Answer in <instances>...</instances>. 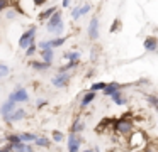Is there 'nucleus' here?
Masks as SVG:
<instances>
[{"label":"nucleus","instance_id":"1","mask_svg":"<svg viewBox=\"0 0 158 152\" xmlns=\"http://www.w3.org/2000/svg\"><path fill=\"white\" fill-rule=\"evenodd\" d=\"M46 30H48L49 34H53L55 37L63 36V30H65V20H63L61 10H56V12L46 20Z\"/></svg>","mask_w":158,"mask_h":152},{"label":"nucleus","instance_id":"2","mask_svg":"<svg viewBox=\"0 0 158 152\" xmlns=\"http://www.w3.org/2000/svg\"><path fill=\"white\" fill-rule=\"evenodd\" d=\"M148 142H150V140H148L146 132L136 130V128H134V130L129 134V137H127V147H129L131 150H139V149L146 147Z\"/></svg>","mask_w":158,"mask_h":152},{"label":"nucleus","instance_id":"3","mask_svg":"<svg viewBox=\"0 0 158 152\" xmlns=\"http://www.w3.org/2000/svg\"><path fill=\"white\" fill-rule=\"evenodd\" d=\"M110 123H112V132L124 137H129V134L134 130V122L127 120V118H110Z\"/></svg>","mask_w":158,"mask_h":152},{"label":"nucleus","instance_id":"4","mask_svg":"<svg viewBox=\"0 0 158 152\" xmlns=\"http://www.w3.org/2000/svg\"><path fill=\"white\" fill-rule=\"evenodd\" d=\"M36 32H38V25H31L26 32L21 34V37H19V47L21 49H27L31 44H34L36 41Z\"/></svg>","mask_w":158,"mask_h":152},{"label":"nucleus","instance_id":"5","mask_svg":"<svg viewBox=\"0 0 158 152\" xmlns=\"http://www.w3.org/2000/svg\"><path fill=\"white\" fill-rule=\"evenodd\" d=\"M9 100L15 101V103H29L31 96H29V91L26 90L22 84H17V86L14 88V91L9 93Z\"/></svg>","mask_w":158,"mask_h":152},{"label":"nucleus","instance_id":"6","mask_svg":"<svg viewBox=\"0 0 158 152\" xmlns=\"http://www.w3.org/2000/svg\"><path fill=\"white\" fill-rule=\"evenodd\" d=\"M70 81H72V74L70 73H56L55 76L49 80V83L55 88H58V90H63V88H68Z\"/></svg>","mask_w":158,"mask_h":152},{"label":"nucleus","instance_id":"7","mask_svg":"<svg viewBox=\"0 0 158 152\" xmlns=\"http://www.w3.org/2000/svg\"><path fill=\"white\" fill-rule=\"evenodd\" d=\"M87 34H89L90 41H97L100 37V22H99V17L94 15L89 22V27H87Z\"/></svg>","mask_w":158,"mask_h":152},{"label":"nucleus","instance_id":"8","mask_svg":"<svg viewBox=\"0 0 158 152\" xmlns=\"http://www.w3.org/2000/svg\"><path fill=\"white\" fill-rule=\"evenodd\" d=\"M66 149H68V152H80V145H82V138H80L78 134H75V132L70 130L68 134V140H66Z\"/></svg>","mask_w":158,"mask_h":152},{"label":"nucleus","instance_id":"9","mask_svg":"<svg viewBox=\"0 0 158 152\" xmlns=\"http://www.w3.org/2000/svg\"><path fill=\"white\" fill-rule=\"evenodd\" d=\"M24 118H27V110H24V108H15L14 113L9 115L7 118H4L5 123H15V122H22Z\"/></svg>","mask_w":158,"mask_h":152},{"label":"nucleus","instance_id":"10","mask_svg":"<svg viewBox=\"0 0 158 152\" xmlns=\"http://www.w3.org/2000/svg\"><path fill=\"white\" fill-rule=\"evenodd\" d=\"M97 98V91H92V90H89V91H85V93L82 95V98H80V110H87V108L90 107V103H92L94 100Z\"/></svg>","mask_w":158,"mask_h":152},{"label":"nucleus","instance_id":"11","mask_svg":"<svg viewBox=\"0 0 158 152\" xmlns=\"http://www.w3.org/2000/svg\"><path fill=\"white\" fill-rule=\"evenodd\" d=\"M15 105H17V103H15V101H12V100H9V98L2 105H0V115H2V118H7L9 115L14 113V110L17 108Z\"/></svg>","mask_w":158,"mask_h":152},{"label":"nucleus","instance_id":"12","mask_svg":"<svg viewBox=\"0 0 158 152\" xmlns=\"http://www.w3.org/2000/svg\"><path fill=\"white\" fill-rule=\"evenodd\" d=\"M126 86V84H121V83H117V81H110V83H107V86L104 88V96H107V98H110L114 93H116L117 90H123V88Z\"/></svg>","mask_w":158,"mask_h":152},{"label":"nucleus","instance_id":"13","mask_svg":"<svg viewBox=\"0 0 158 152\" xmlns=\"http://www.w3.org/2000/svg\"><path fill=\"white\" fill-rule=\"evenodd\" d=\"M143 47H144V51H148V53H155V51L158 49V39H156V37H153V36L144 37Z\"/></svg>","mask_w":158,"mask_h":152},{"label":"nucleus","instance_id":"14","mask_svg":"<svg viewBox=\"0 0 158 152\" xmlns=\"http://www.w3.org/2000/svg\"><path fill=\"white\" fill-rule=\"evenodd\" d=\"M29 66L32 68L34 71H38V73H44V71H48L49 68H51V64L46 63V61H38V59H32L31 63H29Z\"/></svg>","mask_w":158,"mask_h":152},{"label":"nucleus","instance_id":"15","mask_svg":"<svg viewBox=\"0 0 158 152\" xmlns=\"http://www.w3.org/2000/svg\"><path fill=\"white\" fill-rule=\"evenodd\" d=\"M110 100H112V103L117 105V107H124V105L127 103V98L124 96V91L123 90H117L116 93L110 96Z\"/></svg>","mask_w":158,"mask_h":152},{"label":"nucleus","instance_id":"16","mask_svg":"<svg viewBox=\"0 0 158 152\" xmlns=\"http://www.w3.org/2000/svg\"><path fill=\"white\" fill-rule=\"evenodd\" d=\"M39 54H41V59L46 61V63L53 64V61H55V49L53 47H48V49H41L39 51Z\"/></svg>","mask_w":158,"mask_h":152},{"label":"nucleus","instance_id":"17","mask_svg":"<svg viewBox=\"0 0 158 152\" xmlns=\"http://www.w3.org/2000/svg\"><path fill=\"white\" fill-rule=\"evenodd\" d=\"M56 10H60V9H58V5H51V7H48L46 10H43V12L39 14V15H38V19L41 20V22H46V20H48L49 17H51L53 14L56 12Z\"/></svg>","mask_w":158,"mask_h":152},{"label":"nucleus","instance_id":"18","mask_svg":"<svg viewBox=\"0 0 158 152\" xmlns=\"http://www.w3.org/2000/svg\"><path fill=\"white\" fill-rule=\"evenodd\" d=\"M83 130H85V122L82 120V117H77L75 120H73V123H72V132H75V134H82Z\"/></svg>","mask_w":158,"mask_h":152},{"label":"nucleus","instance_id":"19","mask_svg":"<svg viewBox=\"0 0 158 152\" xmlns=\"http://www.w3.org/2000/svg\"><path fill=\"white\" fill-rule=\"evenodd\" d=\"M34 145L36 147H41V149H49L51 147V140L48 137H44V135H38L34 140Z\"/></svg>","mask_w":158,"mask_h":152},{"label":"nucleus","instance_id":"20","mask_svg":"<svg viewBox=\"0 0 158 152\" xmlns=\"http://www.w3.org/2000/svg\"><path fill=\"white\" fill-rule=\"evenodd\" d=\"M80 57H82V53L78 49H72V51L63 53V59L66 61H80Z\"/></svg>","mask_w":158,"mask_h":152},{"label":"nucleus","instance_id":"21","mask_svg":"<svg viewBox=\"0 0 158 152\" xmlns=\"http://www.w3.org/2000/svg\"><path fill=\"white\" fill-rule=\"evenodd\" d=\"M19 14H21V12H19V7L10 5L7 10H5V19H7V20H15L19 17Z\"/></svg>","mask_w":158,"mask_h":152},{"label":"nucleus","instance_id":"22","mask_svg":"<svg viewBox=\"0 0 158 152\" xmlns=\"http://www.w3.org/2000/svg\"><path fill=\"white\" fill-rule=\"evenodd\" d=\"M77 68H78V61H68L66 64L58 68V73H70V71L77 69Z\"/></svg>","mask_w":158,"mask_h":152},{"label":"nucleus","instance_id":"23","mask_svg":"<svg viewBox=\"0 0 158 152\" xmlns=\"http://www.w3.org/2000/svg\"><path fill=\"white\" fill-rule=\"evenodd\" d=\"M66 42V37H51V39L48 41V44H49V47H53V49H58V47H61L63 44Z\"/></svg>","mask_w":158,"mask_h":152},{"label":"nucleus","instance_id":"24","mask_svg":"<svg viewBox=\"0 0 158 152\" xmlns=\"http://www.w3.org/2000/svg\"><path fill=\"white\" fill-rule=\"evenodd\" d=\"M36 137H38V135L32 134V132H22L21 134V140L26 142V144H34Z\"/></svg>","mask_w":158,"mask_h":152},{"label":"nucleus","instance_id":"25","mask_svg":"<svg viewBox=\"0 0 158 152\" xmlns=\"http://www.w3.org/2000/svg\"><path fill=\"white\" fill-rule=\"evenodd\" d=\"M51 140L55 142V144H61V142L65 140V134H63L61 130H53L51 132Z\"/></svg>","mask_w":158,"mask_h":152},{"label":"nucleus","instance_id":"26","mask_svg":"<svg viewBox=\"0 0 158 152\" xmlns=\"http://www.w3.org/2000/svg\"><path fill=\"white\" fill-rule=\"evenodd\" d=\"M4 140L5 142H10V144H19V142H22L21 140V134H5V137H4Z\"/></svg>","mask_w":158,"mask_h":152},{"label":"nucleus","instance_id":"27","mask_svg":"<svg viewBox=\"0 0 158 152\" xmlns=\"http://www.w3.org/2000/svg\"><path fill=\"white\" fill-rule=\"evenodd\" d=\"M144 100H146L155 110H158V96H155V95H144Z\"/></svg>","mask_w":158,"mask_h":152},{"label":"nucleus","instance_id":"28","mask_svg":"<svg viewBox=\"0 0 158 152\" xmlns=\"http://www.w3.org/2000/svg\"><path fill=\"white\" fill-rule=\"evenodd\" d=\"M36 53H39V47L36 46V44H31V46L27 47V49H26V57H34L36 56Z\"/></svg>","mask_w":158,"mask_h":152},{"label":"nucleus","instance_id":"29","mask_svg":"<svg viewBox=\"0 0 158 152\" xmlns=\"http://www.w3.org/2000/svg\"><path fill=\"white\" fill-rule=\"evenodd\" d=\"M9 74H10V68H9L7 64L0 63V80H4V78H7Z\"/></svg>","mask_w":158,"mask_h":152},{"label":"nucleus","instance_id":"30","mask_svg":"<svg viewBox=\"0 0 158 152\" xmlns=\"http://www.w3.org/2000/svg\"><path fill=\"white\" fill-rule=\"evenodd\" d=\"M70 14H72V19L75 20V22H77V20H80V19L83 17V15H82V10H80V7H73Z\"/></svg>","mask_w":158,"mask_h":152},{"label":"nucleus","instance_id":"31","mask_svg":"<svg viewBox=\"0 0 158 152\" xmlns=\"http://www.w3.org/2000/svg\"><path fill=\"white\" fill-rule=\"evenodd\" d=\"M106 86H107V83H104V81H97V83L90 84V90L92 91H104Z\"/></svg>","mask_w":158,"mask_h":152},{"label":"nucleus","instance_id":"32","mask_svg":"<svg viewBox=\"0 0 158 152\" xmlns=\"http://www.w3.org/2000/svg\"><path fill=\"white\" fill-rule=\"evenodd\" d=\"M144 152H158V142L156 140L148 142V145L144 147Z\"/></svg>","mask_w":158,"mask_h":152},{"label":"nucleus","instance_id":"33","mask_svg":"<svg viewBox=\"0 0 158 152\" xmlns=\"http://www.w3.org/2000/svg\"><path fill=\"white\" fill-rule=\"evenodd\" d=\"M119 29H121V20H119V19H114V20H112V25H110L109 30L114 34V32H117Z\"/></svg>","mask_w":158,"mask_h":152},{"label":"nucleus","instance_id":"34","mask_svg":"<svg viewBox=\"0 0 158 152\" xmlns=\"http://www.w3.org/2000/svg\"><path fill=\"white\" fill-rule=\"evenodd\" d=\"M46 105H48V100H44V98H38L36 100V103H34V107L38 108V110H41V108H44Z\"/></svg>","mask_w":158,"mask_h":152},{"label":"nucleus","instance_id":"35","mask_svg":"<svg viewBox=\"0 0 158 152\" xmlns=\"http://www.w3.org/2000/svg\"><path fill=\"white\" fill-rule=\"evenodd\" d=\"M10 5H12L10 0H0V14L4 12V10H7Z\"/></svg>","mask_w":158,"mask_h":152},{"label":"nucleus","instance_id":"36","mask_svg":"<svg viewBox=\"0 0 158 152\" xmlns=\"http://www.w3.org/2000/svg\"><path fill=\"white\" fill-rule=\"evenodd\" d=\"M80 10H82V15H89L90 10H92V5L90 3H83V5H80Z\"/></svg>","mask_w":158,"mask_h":152},{"label":"nucleus","instance_id":"37","mask_svg":"<svg viewBox=\"0 0 158 152\" xmlns=\"http://www.w3.org/2000/svg\"><path fill=\"white\" fill-rule=\"evenodd\" d=\"M38 47H39V51H41V49H48V47H49L48 41H39V42H38Z\"/></svg>","mask_w":158,"mask_h":152},{"label":"nucleus","instance_id":"38","mask_svg":"<svg viewBox=\"0 0 158 152\" xmlns=\"http://www.w3.org/2000/svg\"><path fill=\"white\" fill-rule=\"evenodd\" d=\"M48 2V0H34V3H36V7H43L44 3Z\"/></svg>","mask_w":158,"mask_h":152},{"label":"nucleus","instance_id":"39","mask_svg":"<svg viewBox=\"0 0 158 152\" xmlns=\"http://www.w3.org/2000/svg\"><path fill=\"white\" fill-rule=\"evenodd\" d=\"M70 3H72V0H61V7H63V9L70 7Z\"/></svg>","mask_w":158,"mask_h":152},{"label":"nucleus","instance_id":"40","mask_svg":"<svg viewBox=\"0 0 158 152\" xmlns=\"http://www.w3.org/2000/svg\"><path fill=\"white\" fill-rule=\"evenodd\" d=\"M82 152H95V149H94V147L90 149V147H89V149H85V150H82Z\"/></svg>","mask_w":158,"mask_h":152},{"label":"nucleus","instance_id":"41","mask_svg":"<svg viewBox=\"0 0 158 152\" xmlns=\"http://www.w3.org/2000/svg\"><path fill=\"white\" fill-rule=\"evenodd\" d=\"M133 152H144V149H139V150H133Z\"/></svg>","mask_w":158,"mask_h":152},{"label":"nucleus","instance_id":"42","mask_svg":"<svg viewBox=\"0 0 158 152\" xmlns=\"http://www.w3.org/2000/svg\"><path fill=\"white\" fill-rule=\"evenodd\" d=\"M10 2H12V0H10Z\"/></svg>","mask_w":158,"mask_h":152}]
</instances>
